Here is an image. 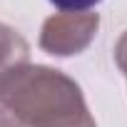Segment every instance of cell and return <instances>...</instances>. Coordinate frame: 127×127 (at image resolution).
<instances>
[{"label":"cell","instance_id":"7a4b0ae2","mask_svg":"<svg viewBox=\"0 0 127 127\" xmlns=\"http://www.w3.org/2000/svg\"><path fill=\"white\" fill-rule=\"evenodd\" d=\"M97 13H60L45 20L40 32V47L50 55L67 57L82 52L97 35Z\"/></svg>","mask_w":127,"mask_h":127},{"label":"cell","instance_id":"5b68a950","mask_svg":"<svg viewBox=\"0 0 127 127\" xmlns=\"http://www.w3.org/2000/svg\"><path fill=\"white\" fill-rule=\"evenodd\" d=\"M115 60H117L120 70H122L125 77H127V32L120 37V42H117V47H115Z\"/></svg>","mask_w":127,"mask_h":127},{"label":"cell","instance_id":"6da1fadb","mask_svg":"<svg viewBox=\"0 0 127 127\" xmlns=\"http://www.w3.org/2000/svg\"><path fill=\"white\" fill-rule=\"evenodd\" d=\"M0 102L23 127H97L80 85L45 65L23 67L0 90Z\"/></svg>","mask_w":127,"mask_h":127},{"label":"cell","instance_id":"8992f818","mask_svg":"<svg viewBox=\"0 0 127 127\" xmlns=\"http://www.w3.org/2000/svg\"><path fill=\"white\" fill-rule=\"evenodd\" d=\"M0 127H23L20 125V120L3 105V102H0Z\"/></svg>","mask_w":127,"mask_h":127},{"label":"cell","instance_id":"277c9868","mask_svg":"<svg viewBox=\"0 0 127 127\" xmlns=\"http://www.w3.org/2000/svg\"><path fill=\"white\" fill-rule=\"evenodd\" d=\"M55 8H60L62 13H87L90 8H95L102 0H50Z\"/></svg>","mask_w":127,"mask_h":127},{"label":"cell","instance_id":"3957f363","mask_svg":"<svg viewBox=\"0 0 127 127\" xmlns=\"http://www.w3.org/2000/svg\"><path fill=\"white\" fill-rule=\"evenodd\" d=\"M28 65H30V47L25 37L8 25H0V90Z\"/></svg>","mask_w":127,"mask_h":127}]
</instances>
